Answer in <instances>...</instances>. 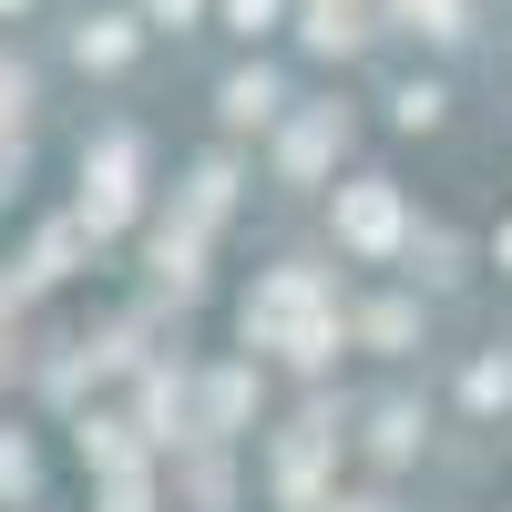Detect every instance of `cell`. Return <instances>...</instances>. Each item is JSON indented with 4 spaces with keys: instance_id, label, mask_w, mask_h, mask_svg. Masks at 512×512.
Here are the masks:
<instances>
[{
    "instance_id": "1",
    "label": "cell",
    "mask_w": 512,
    "mask_h": 512,
    "mask_svg": "<svg viewBox=\"0 0 512 512\" xmlns=\"http://www.w3.org/2000/svg\"><path fill=\"white\" fill-rule=\"evenodd\" d=\"M123 216H134V144H103V164L93 154H82V226H93V236H113Z\"/></svg>"
},
{
    "instance_id": "2",
    "label": "cell",
    "mask_w": 512,
    "mask_h": 512,
    "mask_svg": "<svg viewBox=\"0 0 512 512\" xmlns=\"http://www.w3.org/2000/svg\"><path fill=\"white\" fill-rule=\"evenodd\" d=\"M246 328H277L297 359H318V297H308V277H277V287L246 308Z\"/></svg>"
},
{
    "instance_id": "3",
    "label": "cell",
    "mask_w": 512,
    "mask_h": 512,
    "mask_svg": "<svg viewBox=\"0 0 512 512\" xmlns=\"http://www.w3.org/2000/svg\"><path fill=\"white\" fill-rule=\"evenodd\" d=\"M267 113H277V82L267 72H236L226 82V123H267Z\"/></svg>"
},
{
    "instance_id": "4",
    "label": "cell",
    "mask_w": 512,
    "mask_h": 512,
    "mask_svg": "<svg viewBox=\"0 0 512 512\" xmlns=\"http://www.w3.org/2000/svg\"><path fill=\"white\" fill-rule=\"evenodd\" d=\"M390 226H400L390 195H349V236H359V246H390Z\"/></svg>"
},
{
    "instance_id": "5",
    "label": "cell",
    "mask_w": 512,
    "mask_h": 512,
    "mask_svg": "<svg viewBox=\"0 0 512 512\" xmlns=\"http://www.w3.org/2000/svg\"><path fill=\"white\" fill-rule=\"evenodd\" d=\"M72 52H82V62H103V72H113L123 52H134V31H123V21H103V31H82V41H72Z\"/></svg>"
},
{
    "instance_id": "6",
    "label": "cell",
    "mask_w": 512,
    "mask_h": 512,
    "mask_svg": "<svg viewBox=\"0 0 512 512\" xmlns=\"http://www.w3.org/2000/svg\"><path fill=\"white\" fill-rule=\"evenodd\" d=\"M0 492H31V451L21 441H0Z\"/></svg>"
},
{
    "instance_id": "7",
    "label": "cell",
    "mask_w": 512,
    "mask_h": 512,
    "mask_svg": "<svg viewBox=\"0 0 512 512\" xmlns=\"http://www.w3.org/2000/svg\"><path fill=\"white\" fill-rule=\"evenodd\" d=\"M226 21H236V31H267V21H277V0H226Z\"/></svg>"
},
{
    "instance_id": "8",
    "label": "cell",
    "mask_w": 512,
    "mask_h": 512,
    "mask_svg": "<svg viewBox=\"0 0 512 512\" xmlns=\"http://www.w3.org/2000/svg\"><path fill=\"white\" fill-rule=\"evenodd\" d=\"M0 175H11V185H21V144H0Z\"/></svg>"
}]
</instances>
